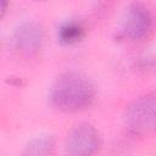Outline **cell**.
<instances>
[{
  "instance_id": "6da1fadb",
  "label": "cell",
  "mask_w": 156,
  "mask_h": 156,
  "mask_svg": "<svg viewBox=\"0 0 156 156\" xmlns=\"http://www.w3.org/2000/svg\"><path fill=\"white\" fill-rule=\"evenodd\" d=\"M96 89L91 79L76 71L60 74L50 85L48 93L49 104L63 112L83 111L93 105Z\"/></svg>"
},
{
  "instance_id": "7a4b0ae2",
  "label": "cell",
  "mask_w": 156,
  "mask_h": 156,
  "mask_svg": "<svg viewBox=\"0 0 156 156\" xmlns=\"http://www.w3.org/2000/svg\"><path fill=\"white\" fill-rule=\"evenodd\" d=\"M123 121L127 129L134 134L156 133V91L144 94L128 104Z\"/></svg>"
},
{
  "instance_id": "3957f363",
  "label": "cell",
  "mask_w": 156,
  "mask_h": 156,
  "mask_svg": "<svg viewBox=\"0 0 156 156\" xmlns=\"http://www.w3.org/2000/svg\"><path fill=\"white\" fill-rule=\"evenodd\" d=\"M152 28V16L149 9L138 1L130 2L119 22V29L123 37L132 41L143 40L149 35Z\"/></svg>"
},
{
  "instance_id": "277c9868",
  "label": "cell",
  "mask_w": 156,
  "mask_h": 156,
  "mask_svg": "<svg viewBox=\"0 0 156 156\" xmlns=\"http://www.w3.org/2000/svg\"><path fill=\"white\" fill-rule=\"evenodd\" d=\"M101 136L99 130L89 122L76 124L67 134L65 152L71 156H89L99 151Z\"/></svg>"
},
{
  "instance_id": "5b68a950",
  "label": "cell",
  "mask_w": 156,
  "mask_h": 156,
  "mask_svg": "<svg viewBox=\"0 0 156 156\" xmlns=\"http://www.w3.org/2000/svg\"><path fill=\"white\" fill-rule=\"evenodd\" d=\"M45 41V30L35 21H22L18 23L10 37L12 49L22 56L37 55Z\"/></svg>"
},
{
  "instance_id": "8992f818",
  "label": "cell",
  "mask_w": 156,
  "mask_h": 156,
  "mask_svg": "<svg viewBox=\"0 0 156 156\" xmlns=\"http://www.w3.org/2000/svg\"><path fill=\"white\" fill-rule=\"evenodd\" d=\"M85 34L84 26L74 20H67L57 28V39L65 45H72L83 39Z\"/></svg>"
},
{
  "instance_id": "52a82bcc",
  "label": "cell",
  "mask_w": 156,
  "mask_h": 156,
  "mask_svg": "<svg viewBox=\"0 0 156 156\" xmlns=\"http://www.w3.org/2000/svg\"><path fill=\"white\" fill-rule=\"evenodd\" d=\"M56 140L52 135L45 134L33 138L27 143L23 150V155L26 156H45L54 151Z\"/></svg>"
},
{
  "instance_id": "ba28073f",
  "label": "cell",
  "mask_w": 156,
  "mask_h": 156,
  "mask_svg": "<svg viewBox=\"0 0 156 156\" xmlns=\"http://www.w3.org/2000/svg\"><path fill=\"white\" fill-rule=\"evenodd\" d=\"M144 68H149V69H155L156 68V55L151 56V57H147L145 61H144V65H143Z\"/></svg>"
},
{
  "instance_id": "9c48e42d",
  "label": "cell",
  "mask_w": 156,
  "mask_h": 156,
  "mask_svg": "<svg viewBox=\"0 0 156 156\" xmlns=\"http://www.w3.org/2000/svg\"><path fill=\"white\" fill-rule=\"evenodd\" d=\"M9 1H10V0H1V17H4V15H5L6 10H7Z\"/></svg>"
}]
</instances>
